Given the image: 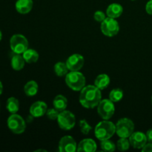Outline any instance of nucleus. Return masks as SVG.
<instances>
[{"mask_svg": "<svg viewBox=\"0 0 152 152\" xmlns=\"http://www.w3.org/2000/svg\"><path fill=\"white\" fill-rule=\"evenodd\" d=\"M59 151L60 152H75L77 151V145L75 140L71 136H64L59 140Z\"/></svg>", "mask_w": 152, "mask_h": 152, "instance_id": "11", "label": "nucleus"}, {"mask_svg": "<svg viewBox=\"0 0 152 152\" xmlns=\"http://www.w3.org/2000/svg\"><path fill=\"white\" fill-rule=\"evenodd\" d=\"M131 145L133 148L137 149H142L144 145L147 143L146 135L140 132H134L129 137Z\"/></svg>", "mask_w": 152, "mask_h": 152, "instance_id": "12", "label": "nucleus"}, {"mask_svg": "<svg viewBox=\"0 0 152 152\" xmlns=\"http://www.w3.org/2000/svg\"><path fill=\"white\" fill-rule=\"evenodd\" d=\"M68 71H69V69L67 66L66 62H58L55 64L54 72L58 77H64V76H66L67 74L68 73Z\"/></svg>", "mask_w": 152, "mask_h": 152, "instance_id": "23", "label": "nucleus"}, {"mask_svg": "<svg viewBox=\"0 0 152 152\" xmlns=\"http://www.w3.org/2000/svg\"><path fill=\"white\" fill-rule=\"evenodd\" d=\"M2 91H3V86H2V83H1V81H0V95L2 94Z\"/></svg>", "mask_w": 152, "mask_h": 152, "instance_id": "33", "label": "nucleus"}, {"mask_svg": "<svg viewBox=\"0 0 152 152\" xmlns=\"http://www.w3.org/2000/svg\"><path fill=\"white\" fill-rule=\"evenodd\" d=\"M130 145V142H129V140L128 138L120 137V139L117 141L116 146H117L118 150L121 151H127L129 149Z\"/></svg>", "mask_w": 152, "mask_h": 152, "instance_id": "26", "label": "nucleus"}, {"mask_svg": "<svg viewBox=\"0 0 152 152\" xmlns=\"http://www.w3.org/2000/svg\"><path fill=\"white\" fill-rule=\"evenodd\" d=\"M124 92L121 88H114L109 94V99L114 102H118L123 98Z\"/></svg>", "mask_w": 152, "mask_h": 152, "instance_id": "24", "label": "nucleus"}, {"mask_svg": "<svg viewBox=\"0 0 152 152\" xmlns=\"http://www.w3.org/2000/svg\"><path fill=\"white\" fill-rule=\"evenodd\" d=\"M10 46L13 53L22 54L28 48V41L22 34H14L10 38Z\"/></svg>", "mask_w": 152, "mask_h": 152, "instance_id": "5", "label": "nucleus"}, {"mask_svg": "<svg viewBox=\"0 0 152 152\" xmlns=\"http://www.w3.org/2000/svg\"><path fill=\"white\" fill-rule=\"evenodd\" d=\"M48 110L47 104L43 101H37L34 102L30 108V114L33 117L38 118L46 114Z\"/></svg>", "mask_w": 152, "mask_h": 152, "instance_id": "13", "label": "nucleus"}, {"mask_svg": "<svg viewBox=\"0 0 152 152\" xmlns=\"http://www.w3.org/2000/svg\"><path fill=\"white\" fill-rule=\"evenodd\" d=\"M96 107L98 114L103 120H110L115 112L114 102H112L110 99H102Z\"/></svg>", "mask_w": 152, "mask_h": 152, "instance_id": "7", "label": "nucleus"}, {"mask_svg": "<svg viewBox=\"0 0 152 152\" xmlns=\"http://www.w3.org/2000/svg\"><path fill=\"white\" fill-rule=\"evenodd\" d=\"M105 18H106V15L104 12L101 11V10H96L94 14V19L97 22H103Z\"/></svg>", "mask_w": 152, "mask_h": 152, "instance_id": "29", "label": "nucleus"}, {"mask_svg": "<svg viewBox=\"0 0 152 152\" xmlns=\"http://www.w3.org/2000/svg\"><path fill=\"white\" fill-rule=\"evenodd\" d=\"M34 6L33 0H17L15 4L16 10L21 14H26L31 11Z\"/></svg>", "mask_w": 152, "mask_h": 152, "instance_id": "15", "label": "nucleus"}, {"mask_svg": "<svg viewBox=\"0 0 152 152\" xmlns=\"http://www.w3.org/2000/svg\"><path fill=\"white\" fill-rule=\"evenodd\" d=\"M7 126L13 133L20 134L25 131L26 123L20 115L12 114L7 119Z\"/></svg>", "mask_w": 152, "mask_h": 152, "instance_id": "8", "label": "nucleus"}, {"mask_svg": "<svg viewBox=\"0 0 152 152\" xmlns=\"http://www.w3.org/2000/svg\"><path fill=\"white\" fill-rule=\"evenodd\" d=\"M110 84V77L106 74H101L96 77L94 81V86L99 90H104Z\"/></svg>", "mask_w": 152, "mask_h": 152, "instance_id": "18", "label": "nucleus"}, {"mask_svg": "<svg viewBox=\"0 0 152 152\" xmlns=\"http://www.w3.org/2000/svg\"><path fill=\"white\" fill-rule=\"evenodd\" d=\"M6 108L10 114H16L19 109V102L16 98L10 97L7 99Z\"/></svg>", "mask_w": 152, "mask_h": 152, "instance_id": "22", "label": "nucleus"}, {"mask_svg": "<svg viewBox=\"0 0 152 152\" xmlns=\"http://www.w3.org/2000/svg\"><path fill=\"white\" fill-rule=\"evenodd\" d=\"M22 56L27 63H34L39 59V53L34 49L28 48L22 53Z\"/></svg>", "mask_w": 152, "mask_h": 152, "instance_id": "21", "label": "nucleus"}, {"mask_svg": "<svg viewBox=\"0 0 152 152\" xmlns=\"http://www.w3.org/2000/svg\"><path fill=\"white\" fill-rule=\"evenodd\" d=\"M116 134L120 137L129 138L134 131V124L129 118H122L115 124Z\"/></svg>", "mask_w": 152, "mask_h": 152, "instance_id": "4", "label": "nucleus"}, {"mask_svg": "<svg viewBox=\"0 0 152 152\" xmlns=\"http://www.w3.org/2000/svg\"><path fill=\"white\" fill-rule=\"evenodd\" d=\"M1 37H2V34H1V31H0V41H1Z\"/></svg>", "mask_w": 152, "mask_h": 152, "instance_id": "34", "label": "nucleus"}, {"mask_svg": "<svg viewBox=\"0 0 152 152\" xmlns=\"http://www.w3.org/2000/svg\"><path fill=\"white\" fill-rule=\"evenodd\" d=\"M14 53L11 58V66L15 71H21L25 67V60L24 59L23 56L19 53Z\"/></svg>", "mask_w": 152, "mask_h": 152, "instance_id": "17", "label": "nucleus"}, {"mask_svg": "<svg viewBox=\"0 0 152 152\" xmlns=\"http://www.w3.org/2000/svg\"><path fill=\"white\" fill-rule=\"evenodd\" d=\"M85 63V59L82 55L74 53L70 56L66 61V65L70 71H79L82 69Z\"/></svg>", "mask_w": 152, "mask_h": 152, "instance_id": "10", "label": "nucleus"}, {"mask_svg": "<svg viewBox=\"0 0 152 152\" xmlns=\"http://www.w3.org/2000/svg\"><path fill=\"white\" fill-rule=\"evenodd\" d=\"M115 133V125L112 122L106 120L99 122L94 129L95 136L100 141L110 139Z\"/></svg>", "mask_w": 152, "mask_h": 152, "instance_id": "2", "label": "nucleus"}, {"mask_svg": "<svg viewBox=\"0 0 152 152\" xmlns=\"http://www.w3.org/2000/svg\"><path fill=\"white\" fill-rule=\"evenodd\" d=\"M53 108H55L60 112V111L66 109L67 106H68V100H67L66 97L64 96L63 95L59 94L53 99Z\"/></svg>", "mask_w": 152, "mask_h": 152, "instance_id": "19", "label": "nucleus"}, {"mask_svg": "<svg viewBox=\"0 0 152 152\" xmlns=\"http://www.w3.org/2000/svg\"><path fill=\"white\" fill-rule=\"evenodd\" d=\"M142 152H152V142L146 143L142 148Z\"/></svg>", "mask_w": 152, "mask_h": 152, "instance_id": "31", "label": "nucleus"}, {"mask_svg": "<svg viewBox=\"0 0 152 152\" xmlns=\"http://www.w3.org/2000/svg\"><path fill=\"white\" fill-rule=\"evenodd\" d=\"M59 114V111H58V110H56L55 108L48 109L47 112H46V115H47V117H48L50 120H57Z\"/></svg>", "mask_w": 152, "mask_h": 152, "instance_id": "28", "label": "nucleus"}, {"mask_svg": "<svg viewBox=\"0 0 152 152\" xmlns=\"http://www.w3.org/2000/svg\"><path fill=\"white\" fill-rule=\"evenodd\" d=\"M86 77L79 71H70L65 76V83L69 88L75 91H80L86 86Z\"/></svg>", "mask_w": 152, "mask_h": 152, "instance_id": "3", "label": "nucleus"}, {"mask_svg": "<svg viewBox=\"0 0 152 152\" xmlns=\"http://www.w3.org/2000/svg\"><path fill=\"white\" fill-rule=\"evenodd\" d=\"M39 90L38 84L34 80H31L25 84L24 91L28 96H34L37 94Z\"/></svg>", "mask_w": 152, "mask_h": 152, "instance_id": "20", "label": "nucleus"}, {"mask_svg": "<svg viewBox=\"0 0 152 152\" xmlns=\"http://www.w3.org/2000/svg\"><path fill=\"white\" fill-rule=\"evenodd\" d=\"M102 94L96 86L89 85L85 86L80 94V102L86 108H94L102 100Z\"/></svg>", "mask_w": 152, "mask_h": 152, "instance_id": "1", "label": "nucleus"}, {"mask_svg": "<svg viewBox=\"0 0 152 152\" xmlns=\"http://www.w3.org/2000/svg\"><path fill=\"white\" fill-rule=\"evenodd\" d=\"M96 148L97 145L96 142L91 138L83 140L77 145V151L79 152H94L96 151Z\"/></svg>", "mask_w": 152, "mask_h": 152, "instance_id": "14", "label": "nucleus"}, {"mask_svg": "<svg viewBox=\"0 0 152 152\" xmlns=\"http://www.w3.org/2000/svg\"><path fill=\"white\" fill-rule=\"evenodd\" d=\"M80 128L82 133L85 135H87L92 130V127L88 124L86 120H81L80 121Z\"/></svg>", "mask_w": 152, "mask_h": 152, "instance_id": "27", "label": "nucleus"}, {"mask_svg": "<svg viewBox=\"0 0 152 152\" xmlns=\"http://www.w3.org/2000/svg\"><path fill=\"white\" fill-rule=\"evenodd\" d=\"M123 13V6L118 3H112L109 4L106 10V15L108 17L117 18L120 17Z\"/></svg>", "mask_w": 152, "mask_h": 152, "instance_id": "16", "label": "nucleus"}, {"mask_svg": "<svg viewBox=\"0 0 152 152\" xmlns=\"http://www.w3.org/2000/svg\"><path fill=\"white\" fill-rule=\"evenodd\" d=\"M145 11L148 14L152 16V0H149L145 5Z\"/></svg>", "mask_w": 152, "mask_h": 152, "instance_id": "30", "label": "nucleus"}, {"mask_svg": "<svg viewBox=\"0 0 152 152\" xmlns=\"http://www.w3.org/2000/svg\"><path fill=\"white\" fill-rule=\"evenodd\" d=\"M100 145L102 151L105 152L114 151L116 150V148H117L115 144H114L112 141L110 140V139L101 141Z\"/></svg>", "mask_w": 152, "mask_h": 152, "instance_id": "25", "label": "nucleus"}, {"mask_svg": "<svg viewBox=\"0 0 152 152\" xmlns=\"http://www.w3.org/2000/svg\"><path fill=\"white\" fill-rule=\"evenodd\" d=\"M151 103H152V96H151Z\"/></svg>", "mask_w": 152, "mask_h": 152, "instance_id": "35", "label": "nucleus"}, {"mask_svg": "<svg viewBox=\"0 0 152 152\" xmlns=\"http://www.w3.org/2000/svg\"><path fill=\"white\" fill-rule=\"evenodd\" d=\"M100 28L104 35L108 37H113L119 33L120 25L115 19L108 16L103 22H101Z\"/></svg>", "mask_w": 152, "mask_h": 152, "instance_id": "9", "label": "nucleus"}, {"mask_svg": "<svg viewBox=\"0 0 152 152\" xmlns=\"http://www.w3.org/2000/svg\"><path fill=\"white\" fill-rule=\"evenodd\" d=\"M145 135H146L147 140H148V142H152V128L151 129H150L149 130L147 131Z\"/></svg>", "mask_w": 152, "mask_h": 152, "instance_id": "32", "label": "nucleus"}, {"mask_svg": "<svg viewBox=\"0 0 152 152\" xmlns=\"http://www.w3.org/2000/svg\"><path fill=\"white\" fill-rule=\"evenodd\" d=\"M132 1H135V0H132Z\"/></svg>", "mask_w": 152, "mask_h": 152, "instance_id": "36", "label": "nucleus"}, {"mask_svg": "<svg viewBox=\"0 0 152 152\" xmlns=\"http://www.w3.org/2000/svg\"><path fill=\"white\" fill-rule=\"evenodd\" d=\"M56 120H57L59 128L65 131L71 130L76 124V118L74 114L71 111H66V110L59 112Z\"/></svg>", "mask_w": 152, "mask_h": 152, "instance_id": "6", "label": "nucleus"}]
</instances>
